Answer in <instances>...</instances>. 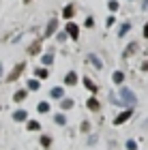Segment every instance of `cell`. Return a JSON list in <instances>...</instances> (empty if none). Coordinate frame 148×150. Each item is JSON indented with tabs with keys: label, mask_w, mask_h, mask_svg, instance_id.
<instances>
[{
	"label": "cell",
	"mask_w": 148,
	"mask_h": 150,
	"mask_svg": "<svg viewBox=\"0 0 148 150\" xmlns=\"http://www.w3.org/2000/svg\"><path fill=\"white\" fill-rule=\"evenodd\" d=\"M50 94H52V99H62V94H64V92H62V88H52V92H50Z\"/></svg>",
	"instance_id": "cell-14"
},
{
	"label": "cell",
	"mask_w": 148,
	"mask_h": 150,
	"mask_svg": "<svg viewBox=\"0 0 148 150\" xmlns=\"http://www.w3.org/2000/svg\"><path fill=\"white\" fill-rule=\"evenodd\" d=\"M120 103H125V105H129V107H133L137 103V99H135V94H133L129 88H120Z\"/></svg>",
	"instance_id": "cell-1"
},
{
	"label": "cell",
	"mask_w": 148,
	"mask_h": 150,
	"mask_svg": "<svg viewBox=\"0 0 148 150\" xmlns=\"http://www.w3.org/2000/svg\"><path fill=\"white\" fill-rule=\"evenodd\" d=\"M127 150H137V144H135V142H133V139H129V142H127Z\"/></svg>",
	"instance_id": "cell-24"
},
{
	"label": "cell",
	"mask_w": 148,
	"mask_h": 150,
	"mask_svg": "<svg viewBox=\"0 0 148 150\" xmlns=\"http://www.w3.org/2000/svg\"><path fill=\"white\" fill-rule=\"evenodd\" d=\"M39 112H41V114H47V112H50V105L45 103V101H43V103H39Z\"/></svg>",
	"instance_id": "cell-20"
},
{
	"label": "cell",
	"mask_w": 148,
	"mask_h": 150,
	"mask_svg": "<svg viewBox=\"0 0 148 150\" xmlns=\"http://www.w3.org/2000/svg\"><path fill=\"white\" fill-rule=\"evenodd\" d=\"M39 52H41V45H39V43H32L28 47V54H39Z\"/></svg>",
	"instance_id": "cell-18"
},
{
	"label": "cell",
	"mask_w": 148,
	"mask_h": 150,
	"mask_svg": "<svg viewBox=\"0 0 148 150\" xmlns=\"http://www.w3.org/2000/svg\"><path fill=\"white\" fill-rule=\"evenodd\" d=\"M114 84H123V79H125V75H123V71H116V73H114Z\"/></svg>",
	"instance_id": "cell-15"
},
{
	"label": "cell",
	"mask_w": 148,
	"mask_h": 150,
	"mask_svg": "<svg viewBox=\"0 0 148 150\" xmlns=\"http://www.w3.org/2000/svg\"><path fill=\"white\" fill-rule=\"evenodd\" d=\"M54 120H56L58 125H64V122H67V118H64L62 114H56V116H54Z\"/></svg>",
	"instance_id": "cell-22"
},
{
	"label": "cell",
	"mask_w": 148,
	"mask_h": 150,
	"mask_svg": "<svg viewBox=\"0 0 148 150\" xmlns=\"http://www.w3.org/2000/svg\"><path fill=\"white\" fill-rule=\"evenodd\" d=\"M127 32H129V24H123V26H120V30H118V37H125Z\"/></svg>",
	"instance_id": "cell-19"
},
{
	"label": "cell",
	"mask_w": 148,
	"mask_h": 150,
	"mask_svg": "<svg viewBox=\"0 0 148 150\" xmlns=\"http://www.w3.org/2000/svg\"><path fill=\"white\" fill-rule=\"evenodd\" d=\"M137 47H140L137 43H129V47H127V50L123 52V58H129V56H131L133 52H137Z\"/></svg>",
	"instance_id": "cell-7"
},
{
	"label": "cell",
	"mask_w": 148,
	"mask_h": 150,
	"mask_svg": "<svg viewBox=\"0 0 148 150\" xmlns=\"http://www.w3.org/2000/svg\"><path fill=\"white\" fill-rule=\"evenodd\" d=\"M88 60H90V64L95 67V69H103V62L99 60V56H97V54H88Z\"/></svg>",
	"instance_id": "cell-5"
},
{
	"label": "cell",
	"mask_w": 148,
	"mask_h": 150,
	"mask_svg": "<svg viewBox=\"0 0 148 150\" xmlns=\"http://www.w3.org/2000/svg\"><path fill=\"white\" fill-rule=\"evenodd\" d=\"M24 69H26V64H24V62H19V64H15V67H13V71L9 73V77H6V81H15V79L19 77V75L24 73Z\"/></svg>",
	"instance_id": "cell-2"
},
{
	"label": "cell",
	"mask_w": 148,
	"mask_h": 150,
	"mask_svg": "<svg viewBox=\"0 0 148 150\" xmlns=\"http://www.w3.org/2000/svg\"><path fill=\"white\" fill-rule=\"evenodd\" d=\"M56 19H50V22H47V28H45V35L43 37H52L54 35V32H56Z\"/></svg>",
	"instance_id": "cell-6"
},
{
	"label": "cell",
	"mask_w": 148,
	"mask_h": 150,
	"mask_svg": "<svg viewBox=\"0 0 148 150\" xmlns=\"http://www.w3.org/2000/svg\"><path fill=\"white\" fill-rule=\"evenodd\" d=\"M73 107V101L71 99H62V110H71Z\"/></svg>",
	"instance_id": "cell-21"
},
{
	"label": "cell",
	"mask_w": 148,
	"mask_h": 150,
	"mask_svg": "<svg viewBox=\"0 0 148 150\" xmlns=\"http://www.w3.org/2000/svg\"><path fill=\"white\" fill-rule=\"evenodd\" d=\"M92 24H95V19H92V17H86V28H92Z\"/></svg>",
	"instance_id": "cell-27"
},
{
	"label": "cell",
	"mask_w": 148,
	"mask_h": 150,
	"mask_svg": "<svg viewBox=\"0 0 148 150\" xmlns=\"http://www.w3.org/2000/svg\"><path fill=\"white\" fill-rule=\"evenodd\" d=\"M84 86L88 88L90 92H97V84H95V81H92V79H88V77H84Z\"/></svg>",
	"instance_id": "cell-12"
},
{
	"label": "cell",
	"mask_w": 148,
	"mask_h": 150,
	"mask_svg": "<svg viewBox=\"0 0 148 150\" xmlns=\"http://www.w3.org/2000/svg\"><path fill=\"white\" fill-rule=\"evenodd\" d=\"M67 35H69L71 39H77V37H79V28H77L73 22H69V24H67Z\"/></svg>",
	"instance_id": "cell-4"
},
{
	"label": "cell",
	"mask_w": 148,
	"mask_h": 150,
	"mask_svg": "<svg viewBox=\"0 0 148 150\" xmlns=\"http://www.w3.org/2000/svg\"><path fill=\"white\" fill-rule=\"evenodd\" d=\"M37 75H39V77H47V71H45V69H39Z\"/></svg>",
	"instance_id": "cell-28"
},
{
	"label": "cell",
	"mask_w": 148,
	"mask_h": 150,
	"mask_svg": "<svg viewBox=\"0 0 148 150\" xmlns=\"http://www.w3.org/2000/svg\"><path fill=\"white\" fill-rule=\"evenodd\" d=\"M131 114H133V110H127L123 114H118L116 118H114V125H123V122H127V120L131 118Z\"/></svg>",
	"instance_id": "cell-3"
},
{
	"label": "cell",
	"mask_w": 148,
	"mask_h": 150,
	"mask_svg": "<svg viewBox=\"0 0 148 150\" xmlns=\"http://www.w3.org/2000/svg\"><path fill=\"white\" fill-rule=\"evenodd\" d=\"M37 129H41V125L37 120H28V131H37Z\"/></svg>",
	"instance_id": "cell-16"
},
{
	"label": "cell",
	"mask_w": 148,
	"mask_h": 150,
	"mask_svg": "<svg viewBox=\"0 0 148 150\" xmlns=\"http://www.w3.org/2000/svg\"><path fill=\"white\" fill-rule=\"evenodd\" d=\"M144 9H148V0H144Z\"/></svg>",
	"instance_id": "cell-31"
},
{
	"label": "cell",
	"mask_w": 148,
	"mask_h": 150,
	"mask_svg": "<svg viewBox=\"0 0 148 150\" xmlns=\"http://www.w3.org/2000/svg\"><path fill=\"white\" fill-rule=\"evenodd\" d=\"M28 88H30V90H39V81L37 79H30L28 81Z\"/></svg>",
	"instance_id": "cell-23"
},
{
	"label": "cell",
	"mask_w": 148,
	"mask_h": 150,
	"mask_svg": "<svg viewBox=\"0 0 148 150\" xmlns=\"http://www.w3.org/2000/svg\"><path fill=\"white\" fill-rule=\"evenodd\" d=\"M52 62H54V54L50 52V54H45V56H43V64L47 67V64H52Z\"/></svg>",
	"instance_id": "cell-17"
},
{
	"label": "cell",
	"mask_w": 148,
	"mask_h": 150,
	"mask_svg": "<svg viewBox=\"0 0 148 150\" xmlns=\"http://www.w3.org/2000/svg\"><path fill=\"white\" fill-rule=\"evenodd\" d=\"M144 37L148 39V22H146V26H144Z\"/></svg>",
	"instance_id": "cell-30"
},
{
	"label": "cell",
	"mask_w": 148,
	"mask_h": 150,
	"mask_svg": "<svg viewBox=\"0 0 148 150\" xmlns=\"http://www.w3.org/2000/svg\"><path fill=\"white\" fill-rule=\"evenodd\" d=\"M26 118H28V114H26L24 110H19V112H15V114H13V120H17V122H24Z\"/></svg>",
	"instance_id": "cell-10"
},
{
	"label": "cell",
	"mask_w": 148,
	"mask_h": 150,
	"mask_svg": "<svg viewBox=\"0 0 148 150\" xmlns=\"http://www.w3.org/2000/svg\"><path fill=\"white\" fill-rule=\"evenodd\" d=\"M107 9H110V11H118V2H116V0H110V4H107Z\"/></svg>",
	"instance_id": "cell-25"
},
{
	"label": "cell",
	"mask_w": 148,
	"mask_h": 150,
	"mask_svg": "<svg viewBox=\"0 0 148 150\" xmlns=\"http://www.w3.org/2000/svg\"><path fill=\"white\" fill-rule=\"evenodd\" d=\"M88 129H90V125L84 120V122H82V131H84V133H88Z\"/></svg>",
	"instance_id": "cell-29"
},
{
	"label": "cell",
	"mask_w": 148,
	"mask_h": 150,
	"mask_svg": "<svg viewBox=\"0 0 148 150\" xmlns=\"http://www.w3.org/2000/svg\"><path fill=\"white\" fill-rule=\"evenodd\" d=\"M41 144H43V146H45V148H47V146H50V144H52V139H50V137H47V135H43V137H41Z\"/></svg>",
	"instance_id": "cell-26"
},
{
	"label": "cell",
	"mask_w": 148,
	"mask_h": 150,
	"mask_svg": "<svg viewBox=\"0 0 148 150\" xmlns=\"http://www.w3.org/2000/svg\"><path fill=\"white\" fill-rule=\"evenodd\" d=\"M88 107H90V110H92V112H99V110H101V105H99V101H97L95 97H90V99H88Z\"/></svg>",
	"instance_id": "cell-11"
},
{
	"label": "cell",
	"mask_w": 148,
	"mask_h": 150,
	"mask_svg": "<svg viewBox=\"0 0 148 150\" xmlns=\"http://www.w3.org/2000/svg\"><path fill=\"white\" fill-rule=\"evenodd\" d=\"M26 2H30V0H26Z\"/></svg>",
	"instance_id": "cell-33"
},
{
	"label": "cell",
	"mask_w": 148,
	"mask_h": 150,
	"mask_svg": "<svg viewBox=\"0 0 148 150\" xmlns=\"http://www.w3.org/2000/svg\"><path fill=\"white\" fill-rule=\"evenodd\" d=\"M0 77H2V64H0Z\"/></svg>",
	"instance_id": "cell-32"
},
{
	"label": "cell",
	"mask_w": 148,
	"mask_h": 150,
	"mask_svg": "<svg viewBox=\"0 0 148 150\" xmlns=\"http://www.w3.org/2000/svg\"><path fill=\"white\" fill-rule=\"evenodd\" d=\"M64 84H67V86H73V84H77V75L73 73V71H71V73H67V77H64Z\"/></svg>",
	"instance_id": "cell-8"
},
{
	"label": "cell",
	"mask_w": 148,
	"mask_h": 150,
	"mask_svg": "<svg viewBox=\"0 0 148 150\" xmlns=\"http://www.w3.org/2000/svg\"><path fill=\"white\" fill-rule=\"evenodd\" d=\"M73 15H75V6H71V4H69V6H64V11H62V17H64V19H71Z\"/></svg>",
	"instance_id": "cell-9"
},
{
	"label": "cell",
	"mask_w": 148,
	"mask_h": 150,
	"mask_svg": "<svg viewBox=\"0 0 148 150\" xmlns=\"http://www.w3.org/2000/svg\"><path fill=\"white\" fill-rule=\"evenodd\" d=\"M24 99H26V90H17L13 94V101H15V103H19V101H24Z\"/></svg>",
	"instance_id": "cell-13"
}]
</instances>
